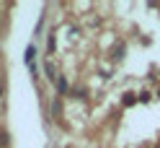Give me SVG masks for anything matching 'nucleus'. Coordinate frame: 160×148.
Listing matches in <instances>:
<instances>
[{"label":"nucleus","mask_w":160,"mask_h":148,"mask_svg":"<svg viewBox=\"0 0 160 148\" xmlns=\"http://www.w3.org/2000/svg\"><path fill=\"white\" fill-rule=\"evenodd\" d=\"M0 94H3V86H0Z\"/></svg>","instance_id":"nucleus-3"},{"label":"nucleus","mask_w":160,"mask_h":148,"mask_svg":"<svg viewBox=\"0 0 160 148\" xmlns=\"http://www.w3.org/2000/svg\"><path fill=\"white\" fill-rule=\"evenodd\" d=\"M57 88H59V94L67 91V81H65V78H57Z\"/></svg>","instance_id":"nucleus-1"},{"label":"nucleus","mask_w":160,"mask_h":148,"mask_svg":"<svg viewBox=\"0 0 160 148\" xmlns=\"http://www.w3.org/2000/svg\"><path fill=\"white\" fill-rule=\"evenodd\" d=\"M47 75L54 81V65H52V63H47Z\"/></svg>","instance_id":"nucleus-2"}]
</instances>
